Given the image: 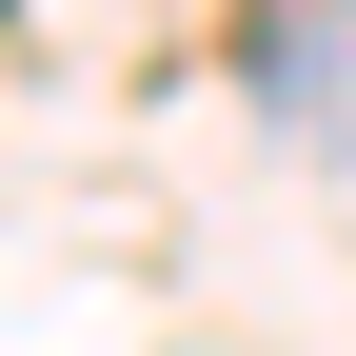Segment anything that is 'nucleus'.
Returning a JSON list of instances; mask_svg holds the SVG:
<instances>
[{
    "mask_svg": "<svg viewBox=\"0 0 356 356\" xmlns=\"http://www.w3.org/2000/svg\"><path fill=\"white\" fill-rule=\"evenodd\" d=\"M238 79L297 139H356V0H238Z\"/></svg>",
    "mask_w": 356,
    "mask_h": 356,
    "instance_id": "1",
    "label": "nucleus"
}]
</instances>
